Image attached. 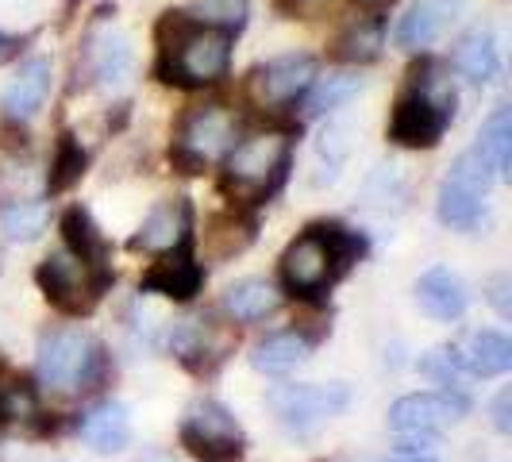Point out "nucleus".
Listing matches in <instances>:
<instances>
[{
	"instance_id": "7",
	"label": "nucleus",
	"mask_w": 512,
	"mask_h": 462,
	"mask_svg": "<svg viewBox=\"0 0 512 462\" xmlns=\"http://www.w3.org/2000/svg\"><path fill=\"white\" fill-rule=\"evenodd\" d=\"M489 185H493V170L486 158L474 151H462L451 166V174L443 178L436 197V212L447 228H474L482 216V201H486Z\"/></svg>"
},
{
	"instance_id": "12",
	"label": "nucleus",
	"mask_w": 512,
	"mask_h": 462,
	"mask_svg": "<svg viewBox=\"0 0 512 462\" xmlns=\"http://www.w3.org/2000/svg\"><path fill=\"white\" fill-rule=\"evenodd\" d=\"M316 81V58L312 54H282L270 58L251 74V97L262 108H285L297 97H305L308 85Z\"/></svg>"
},
{
	"instance_id": "15",
	"label": "nucleus",
	"mask_w": 512,
	"mask_h": 462,
	"mask_svg": "<svg viewBox=\"0 0 512 462\" xmlns=\"http://www.w3.org/2000/svg\"><path fill=\"white\" fill-rule=\"evenodd\" d=\"M201 285H205L201 262H193L189 247H178V251H166L147 270L143 293H158V297H170V301H193L201 293Z\"/></svg>"
},
{
	"instance_id": "39",
	"label": "nucleus",
	"mask_w": 512,
	"mask_h": 462,
	"mask_svg": "<svg viewBox=\"0 0 512 462\" xmlns=\"http://www.w3.org/2000/svg\"><path fill=\"white\" fill-rule=\"evenodd\" d=\"M362 4H389V0H362Z\"/></svg>"
},
{
	"instance_id": "33",
	"label": "nucleus",
	"mask_w": 512,
	"mask_h": 462,
	"mask_svg": "<svg viewBox=\"0 0 512 462\" xmlns=\"http://www.w3.org/2000/svg\"><path fill=\"white\" fill-rule=\"evenodd\" d=\"M420 370H424L428 378H436L439 385H447V389H459V382H462V370L455 366V359L447 355V347H443V351H432L428 359L420 362Z\"/></svg>"
},
{
	"instance_id": "8",
	"label": "nucleus",
	"mask_w": 512,
	"mask_h": 462,
	"mask_svg": "<svg viewBox=\"0 0 512 462\" xmlns=\"http://www.w3.org/2000/svg\"><path fill=\"white\" fill-rule=\"evenodd\" d=\"M181 443L201 462H239L243 459V432L220 401H197L181 420Z\"/></svg>"
},
{
	"instance_id": "16",
	"label": "nucleus",
	"mask_w": 512,
	"mask_h": 462,
	"mask_svg": "<svg viewBox=\"0 0 512 462\" xmlns=\"http://www.w3.org/2000/svg\"><path fill=\"white\" fill-rule=\"evenodd\" d=\"M466 0H416L397 24V47L401 51H424L432 47L447 27L455 24Z\"/></svg>"
},
{
	"instance_id": "27",
	"label": "nucleus",
	"mask_w": 512,
	"mask_h": 462,
	"mask_svg": "<svg viewBox=\"0 0 512 462\" xmlns=\"http://www.w3.org/2000/svg\"><path fill=\"white\" fill-rule=\"evenodd\" d=\"M385 47V27L382 20L374 16V20H359V24H351L343 35H339V43H335V58H343V62H374Z\"/></svg>"
},
{
	"instance_id": "30",
	"label": "nucleus",
	"mask_w": 512,
	"mask_h": 462,
	"mask_svg": "<svg viewBox=\"0 0 512 462\" xmlns=\"http://www.w3.org/2000/svg\"><path fill=\"white\" fill-rule=\"evenodd\" d=\"M39 416V393L27 378L0 382V420H31Z\"/></svg>"
},
{
	"instance_id": "18",
	"label": "nucleus",
	"mask_w": 512,
	"mask_h": 462,
	"mask_svg": "<svg viewBox=\"0 0 512 462\" xmlns=\"http://www.w3.org/2000/svg\"><path fill=\"white\" fill-rule=\"evenodd\" d=\"M416 301H420V308H424L432 320L451 324V320H459L462 312H466L470 293H466V282H462L455 270L432 266V270L416 282Z\"/></svg>"
},
{
	"instance_id": "23",
	"label": "nucleus",
	"mask_w": 512,
	"mask_h": 462,
	"mask_svg": "<svg viewBox=\"0 0 512 462\" xmlns=\"http://www.w3.org/2000/svg\"><path fill=\"white\" fill-rule=\"evenodd\" d=\"M278 305H282V293L270 282H262V278H243V282L228 285V293H224V308L239 324L266 320L270 312H278Z\"/></svg>"
},
{
	"instance_id": "25",
	"label": "nucleus",
	"mask_w": 512,
	"mask_h": 462,
	"mask_svg": "<svg viewBox=\"0 0 512 462\" xmlns=\"http://www.w3.org/2000/svg\"><path fill=\"white\" fill-rule=\"evenodd\" d=\"M212 335H216V328H212L208 320H178V324L170 328V351H174L185 366L201 370V359L220 362L224 359V347H228V343H212Z\"/></svg>"
},
{
	"instance_id": "6",
	"label": "nucleus",
	"mask_w": 512,
	"mask_h": 462,
	"mask_svg": "<svg viewBox=\"0 0 512 462\" xmlns=\"http://www.w3.org/2000/svg\"><path fill=\"white\" fill-rule=\"evenodd\" d=\"M235 143V116H231L224 104H205V108H193L181 124V135L170 151V162L178 174H201L212 158L231 151Z\"/></svg>"
},
{
	"instance_id": "5",
	"label": "nucleus",
	"mask_w": 512,
	"mask_h": 462,
	"mask_svg": "<svg viewBox=\"0 0 512 462\" xmlns=\"http://www.w3.org/2000/svg\"><path fill=\"white\" fill-rule=\"evenodd\" d=\"M35 282L54 308H62L70 316H85V312H93V305L104 297V289L112 285V274L108 270H89L70 251H58V255L39 262Z\"/></svg>"
},
{
	"instance_id": "32",
	"label": "nucleus",
	"mask_w": 512,
	"mask_h": 462,
	"mask_svg": "<svg viewBox=\"0 0 512 462\" xmlns=\"http://www.w3.org/2000/svg\"><path fill=\"white\" fill-rule=\"evenodd\" d=\"M197 12H201V20H216L212 27H231L243 20V12H247V0H201L197 4Z\"/></svg>"
},
{
	"instance_id": "38",
	"label": "nucleus",
	"mask_w": 512,
	"mask_h": 462,
	"mask_svg": "<svg viewBox=\"0 0 512 462\" xmlns=\"http://www.w3.org/2000/svg\"><path fill=\"white\" fill-rule=\"evenodd\" d=\"M385 462H436L432 455H397V459H385Z\"/></svg>"
},
{
	"instance_id": "13",
	"label": "nucleus",
	"mask_w": 512,
	"mask_h": 462,
	"mask_svg": "<svg viewBox=\"0 0 512 462\" xmlns=\"http://www.w3.org/2000/svg\"><path fill=\"white\" fill-rule=\"evenodd\" d=\"M189 231H193V205L189 197H174V201H162L151 216L143 220L139 235L131 239L135 251H178L189 247Z\"/></svg>"
},
{
	"instance_id": "3",
	"label": "nucleus",
	"mask_w": 512,
	"mask_h": 462,
	"mask_svg": "<svg viewBox=\"0 0 512 462\" xmlns=\"http://www.w3.org/2000/svg\"><path fill=\"white\" fill-rule=\"evenodd\" d=\"M289 170V139L282 131H258L243 143H231L224 193L239 201H262L282 185Z\"/></svg>"
},
{
	"instance_id": "35",
	"label": "nucleus",
	"mask_w": 512,
	"mask_h": 462,
	"mask_svg": "<svg viewBox=\"0 0 512 462\" xmlns=\"http://www.w3.org/2000/svg\"><path fill=\"white\" fill-rule=\"evenodd\" d=\"M493 428L497 432H512V389H501L497 397H493Z\"/></svg>"
},
{
	"instance_id": "21",
	"label": "nucleus",
	"mask_w": 512,
	"mask_h": 462,
	"mask_svg": "<svg viewBox=\"0 0 512 462\" xmlns=\"http://www.w3.org/2000/svg\"><path fill=\"white\" fill-rule=\"evenodd\" d=\"M85 62H89V70H93V77L101 81L104 89L120 85V81L131 74V47H128V39H124V35H116L112 27H104V31H93V35H89V51H85Z\"/></svg>"
},
{
	"instance_id": "19",
	"label": "nucleus",
	"mask_w": 512,
	"mask_h": 462,
	"mask_svg": "<svg viewBox=\"0 0 512 462\" xmlns=\"http://www.w3.org/2000/svg\"><path fill=\"white\" fill-rule=\"evenodd\" d=\"M77 436L85 439L97 455H116V451H124L131 443L128 409H124L120 401H101V405H93V409L81 416Z\"/></svg>"
},
{
	"instance_id": "9",
	"label": "nucleus",
	"mask_w": 512,
	"mask_h": 462,
	"mask_svg": "<svg viewBox=\"0 0 512 462\" xmlns=\"http://www.w3.org/2000/svg\"><path fill=\"white\" fill-rule=\"evenodd\" d=\"M347 405H351L347 385H278V389H270V409L278 412V420L297 436L316 432L324 420L339 416Z\"/></svg>"
},
{
	"instance_id": "17",
	"label": "nucleus",
	"mask_w": 512,
	"mask_h": 462,
	"mask_svg": "<svg viewBox=\"0 0 512 462\" xmlns=\"http://www.w3.org/2000/svg\"><path fill=\"white\" fill-rule=\"evenodd\" d=\"M447 355L455 359L462 374H474V378H497V374H509L512 370V343L501 332H470L462 343L447 347Z\"/></svg>"
},
{
	"instance_id": "22",
	"label": "nucleus",
	"mask_w": 512,
	"mask_h": 462,
	"mask_svg": "<svg viewBox=\"0 0 512 462\" xmlns=\"http://www.w3.org/2000/svg\"><path fill=\"white\" fill-rule=\"evenodd\" d=\"M308 351H312V343L301 332L266 335L262 343H255V351H251V366H255L258 374H274L278 378V374L297 370L308 359Z\"/></svg>"
},
{
	"instance_id": "37",
	"label": "nucleus",
	"mask_w": 512,
	"mask_h": 462,
	"mask_svg": "<svg viewBox=\"0 0 512 462\" xmlns=\"http://www.w3.org/2000/svg\"><path fill=\"white\" fill-rule=\"evenodd\" d=\"M16 51H20V43H16V39H8V35H0V66H4Z\"/></svg>"
},
{
	"instance_id": "10",
	"label": "nucleus",
	"mask_w": 512,
	"mask_h": 462,
	"mask_svg": "<svg viewBox=\"0 0 512 462\" xmlns=\"http://www.w3.org/2000/svg\"><path fill=\"white\" fill-rule=\"evenodd\" d=\"M343 270L335 262L332 247L324 228H308L305 235H297L282 255V282L293 297H316L324 293V285H332Z\"/></svg>"
},
{
	"instance_id": "11",
	"label": "nucleus",
	"mask_w": 512,
	"mask_h": 462,
	"mask_svg": "<svg viewBox=\"0 0 512 462\" xmlns=\"http://www.w3.org/2000/svg\"><path fill=\"white\" fill-rule=\"evenodd\" d=\"M470 412V401L462 397L459 389H439V393H409L401 401H393L389 409V428L401 432H432L455 424Z\"/></svg>"
},
{
	"instance_id": "20",
	"label": "nucleus",
	"mask_w": 512,
	"mask_h": 462,
	"mask_svg": "<svg viewBox=\"0 0 512 462\" xmlns=\"http://www.w3.org/2000/svg\"><path fill=\"white\" fill-rule=\"evenodd\" d=\"M62 239H66V251L85 262L89 270H108V239L101 235V228L93 224L89 208L70 205L62 212Z\"/></svg>"
},
{
	"instance_id": "26",
	"label": "nucleus",
	"mask_w": 512,
	"mask_h": 462,
	"mask_svg": "<svg viewBox=\"0 0 512 462\" xmlns=\"http://www.w3.org/2000/svg\"><path fill=\"white\" fill-rule=\"evenodd\" d=\"M478 154L486 158L493 178H509L512 174V108H497L486 124H482Z\"/></svg>"
},
{
	"instance_id": "1",
	"label": "nucleus",
	"mask_w": 512,
	"mask_h": 462,
	"mask_svg": "<svg viewBox=\"0 0 512 462\" xmlns=\"http://www.w3.org/2000/svg\"><path fill=\"white\" fill-rule=\"evenodd\" d=\"M39 378L58 393H89L104 382V347L81 328H54L39 339Z\"/></svg>"
},
{
	"instance_id": "29",
	"label": "nucleus",
	"mask_w": 512,
	"mask_h": 462,
	"mask_svg": "<svg viewBox=\"0 0 512 462\" xmlns=\"http://www.w3.org/2000/svg\"><path fill=\"white\" fill-rule=\"evenodd\" d=\"M85 174V151H81V143H77L74 135L66 131L62 139H58V151H54V162H51V174H47V193L58 197V193H70L77 181Z\"/></svg>"
},
{
	"instance_id": "31",
	"label": "nucleus",
	"mask_w": 512,
	"mask_h": 462,
	"mask_svg": "<svg viewBox=\"0 0 512 462\" xmlns=\"http://www.w3.org/2000/svg\"><path fill=\"white\" fill-rule=\"evenodd\" d=\"M47 228V208L39 201H20V205H8L4 208V231L12 239H35L39 231Z\"/></svg>"
},
{
	"instance_id": "4",
	"label": "nucleus",
	"mask_w": 512,
	"mask_h": 462,
	"mask_svg": "<svg viewBox=\"0 0 512 462\" xmlns=\"http://www.w3.org/2000/svg\"><path fill=\"white\" fill-rule=\"evenodd\" d=\"M451 116H455V93L447 85H439L436 77L416 74L412 89L393 108L389 139L397 147H409V151H428L443 139Z\"/></svg>"
},
{
	"instance_id": "14",
	"label": "nucleus",
	"mask_w": 512,
	"mask_h": 462,
	"mask_svg": "<svg viewBox=\"0 0 512 462\" xmlns=\"http://www.w3.org/2000/svg\"><path fill=\"white\" fill-rule=\"evenodd\" d=\"M51 58H27L24 66L12 74V81L4 85V116L12 120V124H27V120H35L39 116V108L47 101V93H51Z\"/></svg>"
},
{
	"instance_id": "2",
	"label": "nucleus",
	"mask_w": 512,
	"mask_h": 462,
	"mask_svg": "<svg viewBox=\"0 0 512 462\" xmlns=\"http://www.w3.org/2000/svg\"><path fill=\"white\" fill-rule=\"evenodd\" d=\"M231 66V31L212 24H193L170 51L158 54V77L166 85H181V89H201V85H216L228 74Z\"/></svg>"
},
{
	"instance_id": "36",
	"label": "nucleus",
	"mask_w": 512,
	"mask_h": 462,
	"mask_svg": "<svg viewBox=\"0 0 512 462\" xmlns=\"http://www.w3.org/2000/svg\"><path fill=\"white\" fill-rule=\"evenodd\" d=\"M509 274H497V278H493V282H489V301H493V305H497V312H501V316H509L512 312V305H509Z\"/></svg>"
},
{
	"instance_id": "24",
	"label": "nucleus",
	"mask_w": 512,
	"mask_h": 462,
	"mask_svg": "<svg viewBox=\"0 0 512 462\" xmlns=\"http://www.w3.org/2000/svg\"><path fill=\"white\" fill-rule=\"evenodd\" d=\"M455 70L474 85H486L497 77V43L489 27H474L462 35L455 47Z\"/></svg>"
},
{
	"instance_id": "34",
	"label": "nucleus",
	"mask_w": 512,
	"mask_h": 462,
	"mask_svg": "<svg viewBox=\"0 0 512 462\" xmlns=\"http://www.w3.org/2000/svg\"><path fill=\"white\" fill-rule=\"evenodd\" d=\"M432 447H436L432 432H401V443H397L401 455H428Z\"/></svg>"
},
{
	"instance_id": "28",
	"label": "nucleus",
	"mask_w": 512,
	"mask_h": 462,
	"mask_svg": "<svg viewBox=\"0 0 512 462\" xmlns=\"http://www.w3.org/2000/svg\"><path fill=\"white\" fill-rule=\"evenodd\" d=\"M362 89V77L355 74H332V77H320V81H312L308 85V116H324V112H335V108H343V104L351 101L355 93Z\"/></svg>"
}]
</instances>
